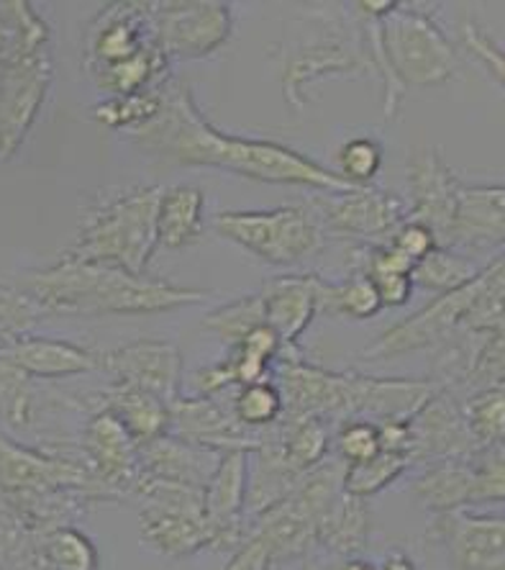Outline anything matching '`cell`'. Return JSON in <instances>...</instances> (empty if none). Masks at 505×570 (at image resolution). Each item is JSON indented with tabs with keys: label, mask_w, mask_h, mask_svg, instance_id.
Wrapping results in <instances>:
<instances>
[{
	"label": "cell",
	"mask_w": 505,
	"mask_h": 570,
	"mask_svg": "<svg viewBox=\"0 0 505 570\" xmlns=\"http://www.w3.org/2000/svg\"><path fill=\"white\" fill-rule=\"evenodd\" d=\"M459 33H462V45H465V49L469 52V57H473V62H483L485 70L493 75V80L498 82V86H503V52L501 47L495 45V41L487 37V33L475 27L473 21H465L459 27Z\"/></svg>",
	"instance_id": "f6af8a7d"
},
{
	"label": "cell",
	"mask_w": 505,
	"mask_h": 570,
	"mask_svg": "<svg viewBox=\"0 0 505 570\" xmlns=\"http://www.w3.org/2000/svg\"><path fill=\"white\" fill-rule=\"evenodd\" d=\"M82 463L111 501H129L139 481V444L106 409L88 412L78 440Z\"/></svg>",
	"instance_id": "9a60e30c"
},
{
	"label": "cell",
	"mask_w": 505,
	"mask_h": 570,
	"mask_svg": "<svg viewBox=\"0 0 505 570\" xmlns=\"http://www.w3.org/2000/svg\"><path fill=\"white\" fill-rule=\"evenodd\" d=\"M0 355H6L16 367H21L31 381H62L72 379V375L96 373L100 350H90L65 340L23 334V337L0 347Z\"/></svg>",
	"instance_id": "d4e9b609"
},
{
	"label": "cell",
	"mask_w": 505,
	"mask_h": 570,
	"mask_svg": "<svg viewBox=\"0 0 505 570\" xmlns=\"http://www.w3.org/2000/svg\"><path fill=\"white\" fill-rule=\"evenodd\" d=\"M316 312L324 316H344V318H375L383 312L380 298L373 281L365 273H349L347 278L334 283L316 275Z\"/></svg>",
	"instance_id": "4dcf8cb0"
},
{
	"label": "cell",
	"mask_w": 505,
	"mask_h": 570,
	"mask_svg": "<svg viewBox=\"0 0 505 570\" xmlns=\"http://www.w3.org/2000/svg\"><path fill=\"white\" fill-rule=\"evenodd\" d=\"M162 111L149 127L129 134L159 163L175 167H210L267 186H303L321 193L357 190L336 170L314 157L269 139H249L216 129L196 104L185 80H167Z\"/></svg>",
	"instance_id": "6da1fadb"
},
{
	"label": "cell",
	"mask_w": 505,
	"mask_h": 570,
	"mask_svg": "<svg viewBox=\"0 0 505 570\" xmlns=\"http://www.w3.org/2000/svg\"><path fill=\"white\" fill-rule=\"evenodd\" d=\"M86 409H106L121 426L129 432V438L139 444L162 438L170 430V404L155 393L133 389L126 383H111L106 391L90 393L86 396Z\"/></svg>",
	"instance_id": "83f0119b"
},
{
	"label": "cell",
	"mask_w": 505,
	"mask_h": 570,
	"mask_svg": "<svg viewBox=\"0 0 505 570\" xmlns=\"http://www.w3.org/2000/svg\"><path fill=\"white\" fill-rule=\"evenodd\" d=\"M214 232L275 267H293L310 259L321 253L326 242L308 204L273 212H224L214 219Z\"/></svg>",
	"instance_id": "8992f818"
},
{
	"label": "cell",
	"mask_w": 505,
	"mask_h": 570,
	"mask_svg": "<svg viewBox=\"0 0 505 570\" xmlns=\"http://www.w3.org/2000/svg\"><path fill=\"white\" fill-rule=\"evenodd\" d=\"M410 468L408 458L400 455V452H385L380 450L375 458L365 460V463L344 465L341 471V491L349 493L355 499H369L375 493L398 481V478Z\"/></svg>",
	"instance_id": "74e56055"
},
{
	"label": "cell",
	"mask_w": 505,
	"mask_h": 570,
	"mask_svg": "<svg viewBox=\"0 0 505 570\" xmlns=\"http://www.w3.org/2000/svg\"><path fill=\"white\" fill-rule=\"evenodd\" d=\"M37 540L0 493V570H39Z\"/></svg>",
	"instance_id": "60d3db41"
},
{
	"label": "cell",
	"mask_w": 505,
	"mask_h": 570,
	"mask_svg": "<svg viewBox=\"0 0 505 570\" xmlns=\"http://www.w3.org/2000/svg\"><path fill=\"white\" fill-rule=\"evenodd\" d=\"M19 57H21V52H19V45H16L13 31L3 21V16H0V67L8 65L11 60H19Z\"/></svg>",
	"instance_id": "f907efd6"
},
{
	"label": "cell",
	"mask_w": 505,
	"mask_h": 570,
	"mask_svg": "<svg viewBox=\"0 0 505 570\" xmlns=\"http://www.w3.org/2000/svg\"><path fill=\"white\" fill-rule=\"evenodd\" d=\"M39 568L44 570H100V552L86 532L75 527H60L37 540Z\"/></svg>",
	"instance_id": "d6a6232c"
},
{
	"label": "cell",
	"mask_w": 505,
	"mask_h": 570,
	"mask_svg": "<svg viewBox=\"0 0 505 570\" xmlns=\"http://www.w3.org/2000/svg\"><path fill=\"white\" fill-rule=\"evenodd\" d=\"M442 385L432 379H377L359 375L355 419L373 424L408 422Z\"/></svg>",
	"instance_id": "4316f807"
},
{
	"label": "cell",
	"mask_w": 505,
	"mask_h": 570,
	"mask_svg": "<svg viewBox=\"0 0 505 570\" xmlns=\"http://www.w3.org/2000/svg\"><path fill=\"white\" fill-rule=\"evenodd\" d=\"M408 460L416 463H439V460L473 458L479 450L469 434L462 414V404L452 391L439 389L418 412L406 422Z\"/></svg>",
	"instance_id": "ac0fdd59"
},
{
	"label": "cell",
	"mask_w": 505,
	"mask_h": 570,
	"mask_svg": "<svg viewBox=\"0 0 505 570\" xmlns=\"http://www.w3.org/2000/svg\"><path fill=\"white\" fill-rule=\"evenodd\" d=\"M247 481H249V452H224L221 463L210 475L204 489V517L214 540V550H237L247 538Z\"/></svg>",
	"instance_id": "ffe728a7"
},
{
	"label": "cell",
	"mask_w": 505,
	"mask_h": 570,
	"mask_svg": "<svg viewBox=\"0 0 505 570\" xmlns=\"http://www.w3.org/2000/svg\"><path fill=\"white\" fill-rule=\"evenodd\" d=\"M206 232V193L196 186L162 188L157 206V247H192Z\"/></svg>",
	"instance_id": "f546056e"
},
{
	"label": "cell",
	"mask_w": 505,
	"mask_h": 570,
	"mask_svg": "<svg viewBox=\"0 0 505 570\" xmlns=\"http://www.w3.org/2000/svg\"><path fill=\"white\" fill-rule=\"evenodd\" d=\"M151 29L167 60H206L229 45L234 13L221 0L151 3Z\"/></svg>",
	"instance_id": "7c38bea8"
},
{
	"label": "cell",
	"mask_w": 505,
	"mask_h": 570,
	"mask_svg": "<svg viewBox=\"0 0 505 570\" xmlns=\"http://www.w3.org/2000/svg\"><path fill=\"white\" fill-rule=\"evenodd\" d=\"M308 206L314 208L324 234L344 239L387 242L393 232L408 219L406 200L375 186L344 193L316 190Z\"/></svg>",
	"instance_id": "4fadbf2b"
},
{
	"label": "cell",
	"mask_w": 505,
	"mask_h": 570,
	"mask_svg": "<svg viewBox=\"0 0 505 570\" xmlns=\"http://www.w3.org/2000/svg\"><path fill=\"white\" fill-rule=\"evenodd\" d=\"M131 499H137L139 504L141 538L157 556L182 560L214 550L200 489L159 481L139 471Z\"/></svg>",
	"instance_id": "5b68a950"
},
{
	"label": "cell",
	"mask_w": 505,
	"mask_h": 570,
	"mask_svg": "<svg viewBox=\"0 0 505 570\" xmlns=\"http://www.w3.org/2000/svg\"><path fill=\"white\" fill-rule=\"evenodd\" d=\"M432 538L449 558L452 570H505V519L454 509L434 514Z\"/></svg>",
	"instance_id": "e0dca14e"
},
{
	"label": "cell",
	"mask_w": 505,
	"mask_h": 570,
	"mask_svg": "<svg viewBox=\"0 0 505 570\" xmlns=\"http://www.w3.org/2000/svg\"><path fill=\"white\" fill-rule=\"evenodd\" d=\"M162 88L165 86L149 88L131 96H108L106 100H100L98 106H92L90 114L92 119L103 124L108 129L133 134L149 127V124L159 116V111H162Z\"/></svg>",
	"instance_id": "e575fe53"
},
{
	"label": "cell",
	"mask_w": 505,
	"mask_h": 570,
	"mask_svg": "<svg viewBox=\"0 0 505 570\" xmlns=\"http://www.w3.org/2000/svg\"><path fill=\"white\" fill-rule=\"evenodd\" d=\"M377 570H418L416 568V563L414 560H410L406 552H400V550H393L390 556H387L383 563H380V568Z\"/></svg>",
	"instance_id": "816d5d0a"
},
{
	"label": "cell",
	"mask_w": 505,
	"mask_h": 570,
	"mask_svg": "<svg viewBox=\"0 0 505 570\" xmlns=\"http://www.w3.org/2000/svg\"><path fill=\"white\" fill-rule=\"evenodd\" d=\"M39 416L33 381L6 355H0V422L8 430H29Z\"/></svg>",
	"instance_id": "d590c367"
},
{
	"label": "cell",
	"mask_w": 505,
	"mask_h": 570,
	"mask_svg": "<svg viewBox=\"0 0 505 570\" xmlns=\"http://www.w3.org/2000/svg\"><path fill=\"white\" fill-rule=\"evenodd\" d=\"M383 159L385 153L380 141L373 137H351L336 149V165H339L336 173H339L347 183H351V186L365 188L375 180V175L380 173Z\"/></svg>",
	"instance_id": "7bdbcfd3"
},
{
	"label": "cell",
	"mask_w": 505,
	"mask_h": 570,
	"mask_svg": "<svg viewBox=\"0 0 505 570\" xmlns=\"http://www.w3.org/2000/svg\"><path fill=\"white\" fill-rule=\"evenodd\" d=\"M224 452L198 448L185 440L172 438L170 432L139 448V471L159 481L182 483L190 489H206L210 475L221 463Z\"/></svg>",
	"instance_id": "484cf974"
},
{
	"label": "cell",
	"mask_w": 505,
	"mask_h": 570,
	"mask_svg": "<svg viewBox=\"0 0 505 570\" xmlns=\"http://www.w3.org/2000/svg\"><path fill=\"white\" fill-rule=\"evenodd\" d=\"M336 570H377V566H373L365 558H349V560H341V566Z\"/></svg>",
	"instance_id": "f5cc1de1"
},
{
	"label": "cell",
	"mask_w": 505,
	"mask_h": 570,
	"mask_svg": "<svg viewBox=\"0 0 505 570\" xmlns=\"http://www.w3.org/2000/svg\"><path fill=\"white\" fill-rule=\"evenodd\" d=\"M414 497L432 514L479 504H501L505 497L503 444L479 448L473 458L439 460L414 478Z\"/></svg>",
	"instance_id": "52a82bcc"
},
{
	"label": "cell",
	"mask_w": 505,
	"mask_h": 570,
	"mask_svg": "<svg viewBox=\"0 0 505 570\" xmlns=\"http://www.w3.org/2000/svg\"><path fill=\"white\" fill-rule=\"evenodd\" d=\"M462 414L469 426V434L477 442V448H495L503 444L505 438V391L485 389L475 391L465 404Z\"/></svg>",
	"instance_id": "ab89813d"
},
{
	"label": "cell",
	"mask_w": 505,
	"mask_h": 570,
	"mask_svg": "<svg viewBox=\"0 0 505 570\" xmlns=\"http://www.w3.org/2000/svg\"><path fill=\"white\" fill-rule=\"evenodd\" d=\"M224 570H275V556L269 542L257 532H247V538L234 550V556Z\"/></svg>",
	"instance_id": "7dc6e473"
},
{
	"label": "cell",
	"mask_w": 505,
	"mask_h": 570,
	"mask_svg": "<svg viewBox=\"0 0 505 570\" xmlns=\"http://www.w3.org/2000/svg\"><path fill=\"white\" fill-rule=\"evenodd\" d=\"M369 507L365 499L339 493L328 501L316 524V548L328 558H359L369 540Z\"/></svg>",
	"instance_id": "f1b7e54d"
},
{
	"label": "cell",
	"mask_w": 505,
	"mask_h": 570,
	"mask_svg": "<svg viewBox=\"0 0 505 570\" xmlns=\"http://www.w3.org/2000/svg\"><path fill=\"white\" fill-rule=\"evenodd\" d=\"M167 432L172 438L216 452H249L263 442L267 430L251 432L247 426H241L234 419L231 406L221 404V399L178 396L170 404V430Z\"/></svg>",
	"instance_id": "7402d4cb"
},
{
	"label": "cell",
	"mask_w": 505,
	"mask_h": 570,
	"mask_svg": "<svg viewBox=\"0 0 505 570\" xmlns=\"http://www.w3.org/2000/svg\"><path fill=\"white\" fill-rule=\"evenodd\" d=\"M162 188L131 186L100 198L80 226L78 242L67 257L82 263L116 265L147 275L157 253V206Z\"/></svg>",
	"instance_id": "277c9868"
},
{
	"label": "cell",
	"mask_w": 505,
	"mask_h": 570,
	"mask_svg": "<svg viewBox=\"0 0 505 570\" xmlns=\"http://www.w3.org/2000/svg\"><path fill=\"white\" fill-rule=\"evenodd\" d=\"M375 75L383 78L387 119L400 111L406 88H434L457 78L462 57L428 13L410 3H355Z\"/></svg>",
	"instance_id": "3957f363"
},
{
	"label": "cell",
	"mask_w": 505,
	"mask_h": 570,
	"mask_svg": "<svg viewBox=\"0 0 505 570\" xmlns=\"http://www.w3.org/2000/svg\"><path fill=\"white\" fill-rule=\"evenodd\" d=\"M505 242L503 183H462L446 249H487Z\"/></svg>",
	"instance_id": "cb8c5ba5"
},
{
	"label": "cell",
	"mask_w": 505,
	"mask_h": 570,
	"mask_svg": "<svg viewBox=\"0 0 505 570\" xmlns=\"http://www.w3.org/2000/svg\"><path fill=\"white\" fill-rule=\"evenodd\" d=\"M410 200L406 206L408 222L424 224L432 229L436 245L446 247L449 239L454 212H457V196L462 180L452 170L442 149L436 145L416 149L408 165Z\"/></svg>",
	"instance_id": "d6986e66"
},
{
	"label": "cell",
	"mask_w": 505,
	"mask_h": 570,
	"mask_svg": "<svg viewBox=\"0 0 505 570\" xmlns=\"http://www.w3.org/2000/svg\"><path fill=\"white\" fill-rule=\"evenodd\" d=\"M192 389H196V393H192V396L218 399V396H221V393L237 389V385H234L229 365H226L224 360H218V363L204 365V367H198L196 373H192Z\"/></svg>",
	"instance_id": "681fc988"
},
{
	"label": "cell",
	"mask_w": 505,
	"mask_h": 570,
	"mask_svg": "<svg viewBox=\"0 0 505 570\" xmlns=\"http://www.w3.org/2000/svg\"><path fill=\"white\" fill-rule=\"evenodd\" d=\"M390 245L398 249L400 255H406L410 263H418V259H424L432 249H436V237L432 234V229H426L424 224H416V222H403L398 229L393 232V237L387 239Z\"/></svg>",
	"instance_id": "bcb514c9"
},
{
	"label": "cell",
	"mask_w": 505,
	"mask_h": 570,
	"mask_svg": "<svg viewBox=\"0 0 505 570\" xmlns=\"http://www.w3.org/2000/svg\"><path fill=\"white\" fill-rule=\"evenodd\" d=\"M206 332L221 337L226 345H237L239 340L247 337L249 332H255L257 326H265V312H263V298L259 293L251 296L234 298L229 304H221L204 316L200 322Z\"/></svg>",
	"instance_id": "f35d334b"
},
{
	"label": "cell",
	"mask_w": 505,
	"mask_h": 570,
	"mask_svg": "<svg viewBox=\"0 0 505 570\" xmlns=\"http://www.w3.org/2000/svg\"><path fill=\"white\" fill-rule=\"evenodd\" d=\"M229 406H231L234 419L251 432L269 430V426L280 422L285 412L283 393L273 379L234 389Z\"/></svg>",
	"instance_id": "8d00e7d4"
},
{
	"label": "cell",
	"mask_w": 505,
	"mask_h": 570,
	"mask_svg": "<svg viewBox=\"0 0 505 570\" xmlns=\"http://www.w3.org/2000/svg\"><path fill=\"white\" fill-rule=\"evenodd\" d=\"M501 255V253H498ZM493 273V259L483 265L473 281L462 288L436 296L432 304L418 308L403 322L393 324L390 330L383 332L380 337L359 352V363H385L418 350H436L446 337H452L459 326H465L469 312H473L479 293L485 291L487 281Z\"/></svg>",
	"instance_id": "ba28073f"
},
{
	"label": "cell",
	"mask_w": 505,
	"mask_h": 570,
	"mask_svg": "<svg viewBox=\"0 0 505 570\" xmlns=\"http://www.w3.org/2000/svg\"><path fill=\"white\" fill-rule=\"evenodd\" d=\"M331 450L334 458L344 465L365 463V460L375 458L380 452L377 424L365 422V419H349V422L339 424L331 434Z\"/></svg>",
	"instance_id": "ee69618b"
},
{
	"label": "cell",
	"mask_w": 505,
	"mask_h": 570,
	"mask_svg": "<svg viewBox=\"0 0 505 570\" xmlns=\"http://www.w3.org/2000/svg\"><path fill=\"white\" fill-rule=\"evenodd\" d=\"M265 312V326L277 334L283 355L277 360H298V340L316 318V273L280 275L267 281L259 291Z\"/></svg>",
	"instance_id": "603a6c76"
},
{
	"label": "cell",
	"mask_w": 505,
	"mask_h": 570,
	"mask_svg": "<svg viewBox=\"0 0 505 570\" xmlns=\"http://www.w3.org/2000/svg\"><path fill=\"white\" fill-rule=\"evenodd\" d=\"M359 75H375V65L367 55L362 23L355 13V27L336 21L324 37H314L288 57L283 70V94L293 108H303L308 100L306 90L314 82Z\"/></svg>",
	"instance_id": "30bf717a"
},
{
	"label": "cell",
	"mask_w": 505,
	"mask_h": 570,
	"mask_svg": "<svg viewBox=\"0 0 505 570\" xmlns=\"http://www.w3.org/2000/svg\"><path fill=\"white\" fill-rule=\"evenodd\" d=\"M273 381L283 393V419H321L339 426L355 419L359 373H336L306 365L303 360H277Z\"/></svg>",
	"instance_id": "8fae6325"
},
{
	"label": "cell",
	"mask_w": 505,
	"mask_h": 570,
	"mask_svg": "<svg viewBox=\"0 0 505 570\" xmlns=\"http://www.w3.org/2000/svg\"><path fill=\"white\" fill-rule=\"evenodd\" d=\"M479 271L483 267H475L473 259L457 253V249L436 247L414 265L410 281H414V288H424L436 293V296H444V293L457 291L473 281Z\"/></svg>",
	"instance_id": "836d02e7"
},
{
	"label": "cell",
	"mask_w": 505,
	"mask_h": 570,
	"mask_svg": "<svg viewBox=\"0 0 505 570\" xmlns=\"http://www.w3.org/2000/svg\"><path fill=\"white\" fill-rule=\"evenodd\" d=\"M52 52L19 57L0 67V165L19 155L52 86Z\"/></svg>",
	"instance_id": "5bb4252c"
},
{
	"label": "cell",
	"mask_w": 505,
	"mask_h": 570,
	"mask_svg": "<svg viewBox=\"0 0 505 570\" xmlns=\"http://www.w3.org/2000/svg\"><path fill=\"white\" fill-rule=\"evenodd\" d=\"M151 3H111L92 19L86 37V70L96 75L155 45Z\"/></svg>",
	"instance_id": "44dd1931"
},
{
	"label": "cell",
	"mask_w": 505,
	"mask_h": 570,
	"mask_svg": "<svg viewBox=\"0 0 505 570\" xmlns=\"http://www.w3.org/2000/svg\"><path fill=\"white\" fill-rule=\"evenodd\" d=\"M41 318L47 314L19 283H0V347L31 334V326Z\"/></svg>",
	"instance_id": "b9f144b4"
},
{
	"label": "cell",
	"mask_w": 505,
	"mask_h": 570,
	"mask_svg": "<svg viewBox=\"0 0 505 570\" xmlns=\"http://www.w3.org/2000/svg\"><path fill=\"white\" fill-rule=\"evenodd\" d=\"M82 491L96 504L111 501L82 463L78 442H49L29 448L0 432V493L21 491Z\"/></svg>",
	"instance_id": "9c48e42d"
},
{
	"label": "cell",
	"mask_w": 505,
	"mask_h": 570,
	"mask_svg": "<svg viewBox=\"0 0 505 570\" xmlns=\"http://www.w3.org/2000/svg\"><path fill=\"white\" fill-rule=\"evenodd\" d=\"M277 440L290 471L306 475L324 463L331 452V426L321 419H280Z\"/></svg>",
	"instance_id": "1f68e13d"
},
{
	"label": "cell",
	"mask_w": 505,
	"mask_h": 570,
	"mask_svg": "<svg viewBox=\"0 0 505 570\" xmlns=\"http://www.w3.org/2000/svg\"><path fill=\"white\" fill-rule=\"evenodd\" d=\"M377 291V298H380L383 308H398L406 306L410 296H414V281H410V273H385L369 278Z\"/></svg>",
	"instance_id": "c3c4849f"
},
{
	"label": "cell",
	"mask_w": 505,
	"mask_h": 570,
	"mask_svg": "<svg viewBox=\"0 0 505 570\" xmlns=\"http://www.w3.org/2000/svg\"><path fill=\"white\" fill-rule=\"evenodd\" d=\"M98 371L111 383H126L149 391L167 404L182 396V350L167 340H133L126 345L100 350Z\"/></svg>",
	"instance_id": "2e32d148"
},
{
	"label": "cell",
	"mask_w": 505,
	"mask_h": 570,
	"mask_svg": "<svg viewBox=\"0 0 505 570\" xmlns=\"http://www.w3.org/2000/svg\"><path fill=\"white\" fill-rule=\"evenodd\" d=\"M19 285L49 316H145L178 312L214 298V291L137 275L116 265L62 255L23 275Z\"/></svg>",
	"instance_id": "7a4b0ae2"
}]
</instances>
